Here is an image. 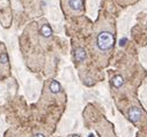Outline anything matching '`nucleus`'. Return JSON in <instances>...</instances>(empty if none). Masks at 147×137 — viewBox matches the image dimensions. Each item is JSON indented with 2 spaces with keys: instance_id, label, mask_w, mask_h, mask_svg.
Listing matches in <instances>:
<instances>
[{
  "instance_id": "39448f33",
  "label": "nucleus",
  "mask_w": 147,
  "mask_h": 137,
  "mask_svg": "<svg viewBox=\"0 0 147 137\" xmlns=\"http://www.w3.org/2000/svg\"><path fill=\"white\" fill-rule=\"evenodd\" d=\"M41 33H42V36H43L44 38H50V37H51L52 30H51V27H50L47 22H44V23L41 25Z\"/></svg>"
},
{
  "instance_id": "f257e3e1",
  "label": "nucleus",
  "mask_w": 147,
  "mask_h": 137,
  "mask_svg": "<svg viewBox=\"0 0 147 137\" xmlns=\"http://www.w3.org/2000/svg\"><path fill=\"white\" fill-rule=\"evenodd\" d=\"M115 29L114 24H107L97 25V30L95 32L94 38V47L95 51L100 54H108L111 52L115 43Z\"/></svg>"
},
{
  "instance_id": "0eeeda50",
  "label": "nucleus",
  "mask_w": 147,
  "mask_h": 137,
  "mask_svg": "<svg viewBox=\"0 0 147 137\" xmlns=\"http://www.w3.org/2000/svg\"><path fill=\"white\" fill-rule=\"evenodd\" d=\"M50 91L52 92V93H58L60 90H61V85L57 82V81H51V83H50Z\"/></svg>"
},
{
  "instance_id": "20e7f679",
  "label": "nucleus",
  "mask_w": 147,
  "mask_h": 137,
  "mask_svg": "<svg viewBox=\"0 0 147 137\" xmlns=\"http://www.w3.org/2000/svg\"><path fill=\"white\" fill-rule=\"evenodd\" d=\"M86 51L82 49V47H77L76 51H74V60L78 61V62H82L86 60Z\"/></svg>"
},
{
  "instance_id": "423d86ee",
  "label": "nucleus",
  "mask_w": 147,
  "mask_h": 137,
  "mask_svg": "<svg viewBox=\"0 0 147 137\" xmlns=\"http://www.w3.org/2000/svg\"><path fill=\"white\" fill-rule=\"evenodd\" d=\"M111 82H113V85H114L116 89H118V88H121V86L123 85L124 80H123V77H122L121 75H116V76L111 80Z\"/></svg>"
},
{
  "instance_id": "7ed1b4c3",
  "label": "nucleus",
  "mask_w": 147,
  "mask_h": 137,
  "mask_svg": "<svg viewBox=\"0 0 147 137\" xmlns=\"http://www.w3.org/2000/svg\"><path fill=\"white\" fill-rule=\"evenodd\" d=\"M127 118L130 119L131 122H133L136 124H139L141 119H142V111L138 106H131L127 110Z\"/></svg>"
},
{
  "instance_id": "1a4fd4ad",
  "label": "nucleus",
  "mask_w": 147,
  "mask_h": 137,
  "mask_svg": "<svg viewBox=\"0 0 147 137\" xmlns=\"http://www.w3.org/2000/svg\"><path fill=\"white\" fill-rule=\"evenodd\" d=\"M34 137H45V135L42 134V132H36V134L34 135Z\"/></svg>"
},
{
  "instance_id": "9d476101",
  "label": "nucleus",
  "mask_w": 147,
  "mask_h": 137,
  "mask_svg": "<svg viewBox=\"0 0 147 137\" xmlns=\"http://www.w3.org/2000/svg\"><path fill=\"white\" fill-rule=\"evenodd\" d=\"M69 137H80L79 135H72V136H69Z\"/></svg>"
},
{
  "instance_id": "f03ea898",
  "label": "nucleus",
  "mask_w": 147,
  "mask_h": 137,
  "mask_svg": "<svg viewBox=\"0 0 147 137\" xmlns=\"http://www.w3.org/2000/svg\"><path fill=\"white\" fill-rule=\"evenodd\" d=\"M65 13L69 15H80L84 13V0H61Z\"/></svg>"
},
{
  "instance_id": "6e6552de",
  "label": "nucleus",
  "mask_w": 147,
  "mask_h": 137,
  "mask_svg": "<svg viewBox=\"0 0 147 137\" xmlns=\"http://www.w3.org/2000/svg\"><path fill=\"white\" fill-rule=\"evenodd\" d=\"M118 1L122 4V5H129V4H133L137 0H118Z\"/></svg>"
}]
</instances>
